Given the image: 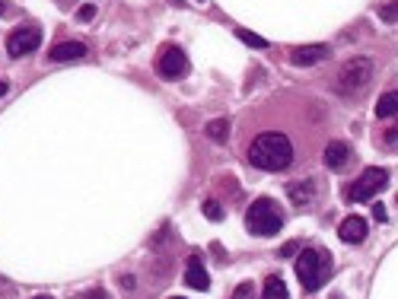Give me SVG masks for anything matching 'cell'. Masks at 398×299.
Segmentation results:
<instances>
[{
	"instance_id": "obj_1",
	"label": "cell",
	"mask_w": 398,
	"mask_h": 299,
	"mask_svg": "<svg viewBox=\"0 0 398 299\" xmlns=\"http://www.w3.org/2000/svg\"><path fill=\"white\" fill-rule=\"evenodd\" d=\"M248 163L264 172H284L293 163V143L280 131H264L248 143Z\"/></svg>"
},
{
	"instance_id": "obj_2",
	"label": "cell",
	"mask_w": 398,
	"mask_h": 299,
	"mask_svg": "<svg viewBox=\"0 0 398 299\" xmlns=\"http://www.w3.org/2000/svg\"><path fill=\"white\" fill-rule=\"evenodd\" d=\"M331 270V254L322 248H306V252L296 258V277H300V286L306 293H316L325 286Z\"/></svg>"
},
{
	"instance_id": "obj_3",
	"label": "cell",
	"mask_w": 398,
	"mask_h": 299,
	"mask_svg": "<svg viewBox=\"0 0 398 299\" xmlns=\"http://www.w3.org/2000/svg\"><path fill=\"white\" fill-rule=\"evenodd\" d=\"M246 226L252 236H278L284 226V213L271 197H258L252 207L246 210Z\"/></svg>"
},
{
	"instance_id": "obj_4",
	"label": "cell",
	"mask_w": 398,
	"mask_h": 299,
	"mask_svg": "<svg viewBox=\"0 0 398 299\" xmlns=\"http://www.w3.org/2000/svg\"><path fill=\"white\" fill-rule=\"evenodd\" d=\"M369 80H373V60L351 58V60L341 64L338 76H335V90H338L341 96H353V92H360Z\"/></svg>"
},
{
	"instance_id": "obj_5",
	"label": "cell",
	"mask_w": 398,
	"mask_h": 299,
	"mask_svg": "<svg viewBox=\"0 0 398 299\" xmlns=\"http://www.w3.org/2000/svg\"><path fill=\"white\" fill-rule=\"evenodd\" d=\"M385 185H389V172H385V169H376V165H373V169H367L360 179L347 188V197H351V204L369 201V197H376Z\"/></svg>"
},
{
	"instance_id": "obj_6",
	"label": "cell",
	"mask_w": 398,
	"mask_h": 299,
	"mask_svg": "<svg viewBox=\"0 0 398 299\" xmlns=\"http://www.w3.org/2000/svg\"><path fill=\"white\" fill-rule=\"evenodd\" d=\"M157 74L163 76V80H182V76L188 74V58H185V51L182 48H175V45H166L163 48V54H159V60H157Z\"/></svg>"
},
{
	"instance_id": "obj_7",
	"label": "cell",
	"mask_w": 398,
	"mask_h": 299,
	"mask_svg": "<svg viewBox=\"0 0 398 299\" xmlns=\"http://www.w3.org/2000/svg\"><path fill=\"white\" fill-rule=\"evenodd\" d=\"M38 45H42V32H38L35 26H19V29H13L7 38L10 58H26V54H32Z\"/></svg>"
},
{
	"instance_id": "obj_8",
	"label": "cell",
	"mask_w": 398,
	"mask_h": 299,
	"mask_svg": "<svg viewBox=\"0 0 398 299\" xmlns=\"http://www.w3.org/2000/svg\"><path fill=\"white\" fill-rule=\"evenodd\" d=\"M325 58H331L328 45H303L290 51V64H296V67H312V64H322Z\"/></svg>"
},
{
	"instance_id": "obj_9",
	"label": "cell",
	"mask_w": 398,
	"mask_h": 299,
	"mask_svg": "<svg viewBox=\"0 0 398 299\" xmlns=\"http://www.w3.org/2000/svg\"><path fill=\"white\" fill-rule=\"evenodd\" d=\"M185 284L191 286V290H211V277H207V270H204L201 264V254H191L185 264Z\"/></svg>"
},
{
	"instance_id": "obj_10",
	"label": "cell",
	"mask_w": 398,
	"mask_h": 299,
	"mask_svg": "<svg viewBox=\"0 0 398 299\" xmlns=\"http://www.w3.org/2000/svg\"><path fill=\"white\" fill-rule=\"evenodd\" d=\"M367 232H369V226H367V220L363 217H347L344 223L338 226L341 242H347V245H360V242L367 239Z\"/></svg>"
},
{
	"instance_id": "obj_11",
	"label": "cell",
	"mask_w": 398,
	"mask_h": 299,
	"mask_svg": "<svg viewBox=\"0 0 398 299\" xmlns=\"http://www.w3.org/2000/svg\"><path fill=\"white\" fill-rule=\"evenodd\" d=\"M86 54V45L83 42H61V45H54L51 51H48V60H54V64H61V60H77Z\"/></svg>"
},
{
	"instance_id": "obj_12",
	"label": "cell",
	"mask_w": 398,
	"mask_h": 299,
	"mask_svg": "<svg viewBox=\"0 0 398 299\" xmlns=\"http://www.w3.org/2000/svg\"><path fill=\"white\" fill-rule=\"evenodd\" d=\"M287 195H290V201L296 204V207H309V204L316 201V185H312V181H293V185L287 188Z\"/></svg>"
},
{
	"instance_id": "obj_13",
	"label": "cell",
	"mask_w": 398,
	"mask_h": 299,
	"mask_svg": "<svg viewBox=\"0 0 398 299\" xmlns=\"http://www.w3.org/2000/svg\"><path fill=\"white\" fill-rule=\"evenodd\" d=\"M347 159H351V150H347V143L335 140V143H328V147H325V165H328V169H341Z\"/></svg>"
},
{
	"instance_id": "obj_14",
	"label": "cell",
	"mask_w": 398,
	"mask_h": 299,
	"mask_svg": "<svg viewBox=\"0 0 398 299\" xmlns=\"http://www.w3.org/2000/svg\"><path fill=\"white\" fill-rule=\"evenodd\" d=\"M392 115H398V92H385L376 102V118H392Z\"/></svg>"
},
{
	"instance_id": "obj_15",
	"label": "cell",
	"mask_w": 398,
	"mask_h": 299,
	"mask_svg": "<svg viewBox=\"0 0 398 299\" xmlns=\"http://www.w3.org/2000/svg\"><path fill=\"white\" fill-rule=\"evenodd\" d=\"M287 296H290V293H287V284L278 274L264 280V299H287Z\"/></svg>"
},
{
	"instance_id": "obj_16",
	"label": "cell",
	"mask_w": 398,
	"mask_h": 299,
	"mask_svg": "<svg viewBox=\"0 0 398 299\" xmlns=\"http://www.w3.org/2000/svg\"><path fill=\"white\" fill-rule=\"evenodd\" d=\"M204 131H207V137H211V140L223 143L226 137H230V121H226V118H217V121H211V124L204 127Z\"/></svg>"
},
{
	"instance_id": "obj_17",
	"label": "cell",
	"mask_w": 398,
	"mask_h": 299,
	"mask_svg": "<svg viewBox=\"0 0 398 299\" xmlns=\"http://www.w3.org/2000/svg\"><path fill=\"white\" fill-rule=\"evenodd\" d=\"M236 38H239V42H246L248 48H255V51L268 48V42H264L262 35H255V32H248V29H236Z\"/></svg>"
},
{
	"instance_id": "obj_18",
	"label": "cell",
	"mask_w": 398,
	"mask_h": 299,
	"mask_svg": "<svg viewBox=\"0 0 398 299\" xmlns=\"http://www.w3.org/2000/svg\"><path fill=\"white\" fill-rule=\"evenodd\" d=\"M230 299H255V284H252V280H246V284H239L233 290V296Z\"/></svg>"
},
{
	"instance_id": "obj_19",
	"label": "cell",
	"mask_w": 398,
	"mask_h": 299,
	"mask_svg": "<svg viewBox=\"0 0 398 299\" xmlns=\"http://www.w3.org/2000/svg\"><path fill=\"white\" fill-rule=\"evenodd\" d=\"M379 19H383V23H398V0H395V3L379 7Z\"/></svg>"
},
{
	"instance_id": "obj_20",
	"label": "cell",
	"mask_w": 398,
	"mask_h": 299,
	"mask_svg": "<svg viewBox=\"0 0 398 299\" xmlns=\"http://www.w3.org/2000/svg\"><path fill=\"white\" fill-rule=\"evenodd\" d=\"M204 217L207 220H223V207H220V201H204Z\"/></svg>"
},
{
	"instance_id": "obj_21",
	"label": "cell",
	"mask_w": 398,
	"mask_h": 299,
	"mask_svg": "<svg viewBox=\"0 0 398 299\" xmlns=\"http://www.w3.org/2000/svg\"><path fill=\"white\" fill-rule=\"evenodd\" d=\"M83 19V23H90L93 16H96V7H93V3H86V7H80V13H77Z\"/></svg>"
},
{
	"instance_id": "obj_22",
	"label": "cell",
	"mask_w": 398,
	"mask_h": 299,
	"mask_svg": "<svg viewBox=\"0 0 398 299\" xmlns=\"http://www.w3.org/2000/svg\"><path fill=\"white\" fill-rule=\"evenodd\" d=\"M278 254H280V258H290V254H296V242H287V245L280 248Z\"/></svg>"
},
{
	"instance_id": "obj_23",
	"label": "cell",
	"mask_w": 398,
	"mask_h": 299,
	"mask_svg": "<svg viewBox=\"0 0 398 299\" xmlns=\"http://www.w3.org/2000/svg\"><path fill=\"white\" fill-rule=\"evenodd\" d=\"M86 299H109V293L106 290H93V293H86Z\"/></svg>"
},
{
	"instance_id": "obj_24",
	"label": "cell",
	"mask_w": 398,
	"mask_h": 299,
	"mask_svg": "<svg viewBox=\"0 0 398 299\" xmlns=\"http://www.w3.org/2000/svg\"><path fill=\"white\" fill-rule=\"evenodd\" d=\"M373 217L376 220H385V207H383V204H376V207H373Z\"/></svg>"
},
{
	"instance_id": "obj_25",
	"label": "cell",
	"mask_w": 398,
	"mask_h": 299,
	"mask_svg": "<svg viewBox=\"0 0 398 299\" xmlns=\"http://www.w3.org/2000/svg\"><path fill=\"white\" fill-rule=\"evenodd\" d=\"M7 90H10V86H7L3 80H0V96H7Z\"/></svg>"
},
{
	"instance_id": "obj_26",
	"label": "cell",
	"mask_w": 398,
	"mask_h": 299,
	"mask_svg": "<svg viewBox=\"0 0 398 299\" xmlns=\"http://www.w3.org/2000/svg\"><path fill=\"white\" fill-rule=\"evenodd\" d=\"M32 299H51V296H32Z\"/></svg>"
},
{
	"instance_id": "obj_27",
	"label": "cell",
	"mask_w": 398,
	"mask_h": 299,
	"mask_svg": "<svg viewBox=\"0 0 398 299\" xmlns=\"http://www.w3.org/2000/svg\"><path fill=\"white\" fill-rule=\"evenodd\" d=\"M169 299H185V296H169Z\"/></svg>"
},
{
	"instance_id": "obj_28",
	"label": "cell",
	"mask_w": 398,
	"mask_h": 299,
	"mask_svg": "<svg viewBox=\"0 0 398 299\" xmlns=\"http://www.w3.org/2000/svg\"><path fill=\"white\" fill-rule=\"evenodd\" d=\"M198 3H207V0H198Z\"/></svg>"
},
{
	"instance_id": "obj_29",
	"label": "cell",
	"mask_w": 398,
	"mask_h": 299,
	"mask_svg": "<svg viewBox=\"0 0 398 299\" xmlns=\"http://www.w3.org/2000/svg\"><path fill=\"white\" fill-rule=\"evenodd\" d=\"M0 13H3V3H0Z\"/></svg>"
}]
</instances>
